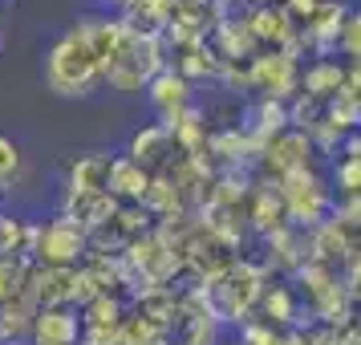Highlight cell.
Here are the masks:
<instances>
[{
	"instance_id": "obj_1",
	"label": "cell",
	"mask_w": 361,
	"mask_h": 345,
	"mask_svg": "<svg viewBox=\"0 0 361 345\" xmlns=\"http://www.w3.org/2000/svg\"><path fill=\"white\" fill-rule=\"evenodd\" d=\"M41 73H45V85L57 98H90L94 90L106 85L102 82V57L90 45V37L82 33V25L53 41Z\"/></svg>"
},
{
	"instance_id": "obj_2",
	"label": "cell",
	"mask_w": 361,
	"mask_h": 345,
	"mask_svg": "<svg viewBox=\"0 0 361 345\" xmlns=\"http://www.w3.org/2000/svg\"><path fill=\"white\" fill-rule=\"evenodd\" d=\"M159 69H166L159 33H147V29H138L134 20H126L122 41L114 45V53H110L106 66H102V82L110 85V90H118V94H142V90L154 82Z\"/></svg>"
},
{
	"instance_id": "obj_3",
	"label": "cell",
	"mask_w": 361,
	"mask_h": 345,
	"mask_svg": "<svg viewBox=\"0 0 361 345\" xmlns=\"http://www.w3.org/2000/svg\"><path fill=\"white\" fill-rule=\"evenodd\" d=\"M90 252V236H85L69 215H49L33 224V244H29V260L49 264V268H82V256Z\"/></svg>"
},
{
	"instance_id": "obj_4",
	"label": "cell",
	"mask_w": 361,
	"mask_h": 345,
	"mask_svg": "<svg viewBox=\"0 0 361 345\" xmlns=\"http://www.w3.org/2000/svg\"><path fill=\"white\" fill-rule=\"evenodd\" d=\"M29 345H82V317L73 305H49L37 309Z\"/></svg>"
},
{
	"instance_id": "obj_5",
	"label": "cell",
	"mask_w": 361,
	"mask_h": 345,
	"mask_svg": "<svg viewBox=\"0 0 361 345\" xmlns=\"http://www.w3.org/2000/svg\"><path fill=\"white\" fill-rule=\"evenodd\" d=\"M147 98H150V106L163 114V122H175V118L191 106V82H187L175 66H166V69H159L154 82L147 85Z\"/></svg>"
},
{
	"instance_id": "obj_6",
	"label": "cell",
	"mask_w": 361,
	"mask_h": 345,
	"mask_svg": "<svg viewBox=\"0 0 361 345\" xmlns=\"http://www.w3.org/2000/svg\"><path fill=\"white\" fill-rule=\"evenodd\" d=\"M171 147H175L171 126H166V122H147L142 131H134L126 159H134L142 171H150V175H154L159 167H166V155H171Z\"/></svg>"
},
{
	"instance_id": "obj_7",
	"label": "cell",
	"mask_w": 361,
	"mask_h": 345,
	"mask_svg": "<svg viewBox=\"0 0 361 345\" xmlns=\"http://www.w3.org/2000/svg\"><path fill=\"white\" fill-rule=\"evenodd\" d=\"M150 191V171L126 159V155H118L110 159V179H106V195L114 199V203H142Z\"/></svg>"
},
{
	"instance_id": "obj_8",
	"label": "cell",
	"mask_w": 361,
	"mask_h": 345,
	"mask_svg": "<svg viewBox=\"0 0 361 345\" xmlns=\"http://www.w3.org/2000/svg\"><path fill=\"white\" fill-rule=\"evenodd\" d=\"M33 317H37V305L29 296L0 305V345H29Z\"/></svg>"
},
{
	"instance_id": "obj_9",
	"label": "cell",
	"mask_w": 361,
	"mask_h": 345,
	"mask_svg": "<svg viewBox=\"0 0 361 345\" xmlns=\"http://www.w3.org/2000/svg\"><path fill=\"white\" fill-rule=\"evenodd\" d=\"M106 179H110V155H78L69 163V179L66 191H106Z\"/></svg>"
},
{
	"instance_id": "obj_10",
	"label": "cell",
	"mask_w": 361,
	"mask_h": 345,
	"mask_svg": "<svg viewBox=\"0 0 361 345\" xmlns=\"http://www.w3.org/2000/svg\"><path fill=\"white\" fill-rule=\"evenodd\" d=\"M29 277H33L29 256H0V305L29 296Z\"/></svg>"
},
{
	"instance_id": "obj_11",
	"label": "cell",
	"mask_w": 361,
	"mask_h": 345,
	"mask_svg": "<svg viewBox=\"0 0 361 345\" xmlns=\"http://www.w3.org/2000/svg\"><path fill=\"white\" fill-rule=\"evenodd\" d=\"M337 85H341V69L333 66V61H317V66L305 73V94H309V98H325V94L337 98V94H341Z\"/></svg>"
},
{
	"instance_id": "obj_12",
	"label": "cell",
	"mask_w": 361,
	"mask_h": 345,
	"mask_svg": "<svg viewBox=\"0 0 361 345\" xmlns=\"http://www.w3.org/2000/svg\"><path fill=\"white\" fill-rule=\"evenodd\" d=\"M256 25H247V33L260 37V41H284L288 37V25H284V13H272V8H260L256 13Z\"/></svg>"
},
{
	"instance_id": "obj_13",
	"label": "cell",
	"mask_w": 361,
	"mask_h": 345,
	"mask_svg": "<svg viewBox=\"0 0 361 345\" xmlns=\"http://www.w3.org/2000/svg\"><path fill=\"white\" fill-rule=\"evenodd\" d=\"M17 171H20V147L8 138V134H0V187L13 179Z\"/></svg>"
},
{
	"instance_id": "obj_14",
	"label": "cell",
	"mask_w": 361,
	"mask_h": 345,
	"mask_svg": "<svg viewBox=\"0 0 361 345\" xmlns=\"http://www.w3.org/2000/svg\"><path fill=\"white\" fill-rule=\"evenodd\" d=\"M264 305H268V313H276L272 321H293V296H288V289H272V293H260Z\"/></svg>"
},
{
	"instance_id": "obj_15",
	"label": "cell",
	"mask_w": 361,
	"mask_h": 345,
	"mask_svg": "<svg viewBox=\"0 0 361 345\" xmlns=\"http://www.w3.org/2000/svg\"><path fill=\"white\" fill-rule=\"evenodd\" d=\"M0 203H4V187H0Z\"/></svg>"
},
{
	"instance_id": "obj_16",
	"label": "cell",
	"mask_w": 361,
	"mask_h": 345,
	"mask_svg": "<svg viewBox=\"0 0 361 345\" xmlns=\"http://www.w3.org/2000/svg\"><path fill=\"white\" fill-rule=\"evenodd\" d=\"M0 4H4V0H0Z\"/></svg>"
}]
</instances>
